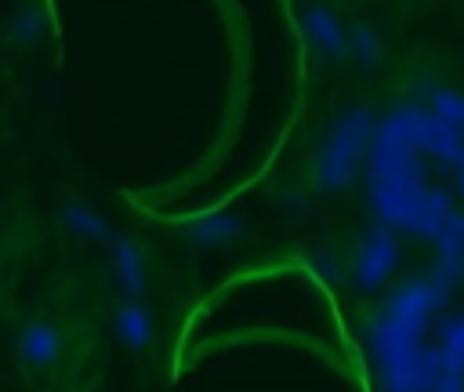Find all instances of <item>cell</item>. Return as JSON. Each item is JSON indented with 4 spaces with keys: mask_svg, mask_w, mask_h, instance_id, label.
I'll use <instances>...</instances> for the list:
<instances>
[{
    "mask_svg": "<svg viewBox=\"0 0 464 392\" xmlns=\"http://www.w3.org/2000/svg\"><path fill=\"white\" fill-rule=\"evenodd\" d=\"M40 33H44V18H40V11H29V15L14 18V25H11V36H14L18 44H33Z\"/></svg>",
    "mask_w": 464,
    "mask_h": 392,
    "instance_id": "9a60e30c",
    "label": "cell"
},
{
    "mask_svg": "<svg viewBox=\"0 0 464 392\" xmlns=\"http://www.w3.org/2000/svg\"><path fill=\"white\" fill-rule=\"evenodd\" d=\"M373 142V116L366 109H352L348 116H341L334 123V131L326 134L319 156H315V178L323 189H341L348 185L359 156L370 149Z\"/></svg>",
    "mask_w": 464,
    "mask_h": 392,
    "instance_id": "7a4b0ae2",
    "label": "cell"
},
{
    "mask_svg": "<svg viewBox=\"0 0 464 392\" xmlns=\"http://www.w3.org/2000/svg\"><path fill=\"white\" fill-rule=\"evenodd\" d=\"M116 334H120V341H123L127 348L149 345V338H152V319H149V312H145L141 301H123V305L116 309Z\"/></svg>",
    "mask_w": 464,
    "mask_h": 392,
    "instance_id": "9c48e42d",
    "label": "cell"
},
{
    "mask_svg": "<svg viewBox=\"0 0 464 392\" xmlns=\"http://www.w3.org/2000/svg\"><path fill=\"white\" fill-rule=\"evenodd\" d=\"M304 33H308L312 47L323 51V54H330V58H337V54L344 51V29H341L337 15H334L330 7H323V4H312V7H308V15H304Z\"/></svg>",
    "mask_w": 464,
    "mask_h": 392,
    "instance_id": "52a82bcc",
    "label": "cell"
},
{
    "mask_svg": "<svg viewBox=\"0 0 464 392\" xmlns=\"http://www.w3.org/2000/svg\"><path fill=\"white\" fill-rule=\"evenodd\" d=\"M435 247H439V254H435V269H431V283L442 290V294H450V287L464 276V214H450L446 218V225L439 229V236H435Z\"/></svg>",
    "mask_w": 464,
    "mask_h": 392,
    "instance_id": "277c9868",
    "label": "cell"
},
{
    "mask_svg": "<svg viewBox=\"0 0 464 392\" xmlns=\"http://www.w3.org/2000/svg\"><path fill=\"white\" fill-rule=\"evenodd\" d=\"M431 392H464V374L446 363V352H442V363H439V370H435Z\"/></svg>",
    "mask_w": 464,
    "mask_h": 392,
    "instance_id": "2e32d148",
    "label": "cell"
},
{
    "mask_svg": "<svg viewBox=\"0 0 464 392\" xmlns=\"http://www.w3.org/2000/svg\"><path fill=\"white\" fill-rule=\"evenodd\" d=\"M62 221H65L69 232H76V236H83V240H105V236H109V225H105L91 207H83V203H65Z\"/></svg>",
    "mask_w": 464,
    "mask_h": 392,
    "instance_id": "7c38bea8",
    "label": "cell"
},
{
    "mask_svg": "<svg viewBox=\"0 0 464 392\" xmlns=\"http://www.w3.org/2000/svg\"><path fill=\"white\" fill-rule=\"evenodd\" d=\"M395 261H399V243H395V236H392L388 229L366 232V240H362V247H359V254H355V279H359V287H366V290L381 287V283L388 279V272L395 269Z\"/></svg>",
    "mask_w": 464,
    "mask_h": 392,
    "instance_id": "3957f363",
    "label": "cell"
},
{
    "mask_svg": "<svg viewBox=\"0 0 464 392\" xmlns=\"http://www.w3.org/2000/svg\"><path fill=\"white\" fill-rule=\"evenodd\" d=\"M428 113L435 116V120H442L446 127H453V131H464V94L460 91H450V87H435L431 94H428Z\"/></svg>",
    "mask_w": 464,
    "mask_h": 392,
    "instance_id": "8fae6325",
    "label": "cell"
},
{
    "mask_svg": "<svg viewBox=\"0 0 464 392\" xmlns=\"http://www.w3.org/2000/svg\"><path fill=\"white\" fill-rule=\"evenodd\" d=\"M352 54H355L362 65L377 62L381 47H377V36H373V29H370V25H355V29H352Z\"/></svg>",
    "mask_w": 464,
    "mask_h": 392,
    "instance_id": "5bb4252c",
    "label": "cell"
},
{
    "mask_svg": "<svg viewBox=\"0 0 464 392\" xmlns=\"http://www.w3.org/2000/svg\"><path fill=\"white\" fill-rule=\"evenodd\" d=\"M424 323L428 319L395 312L388 305L370 323V356L377 363L381 392H420L417 359L424 348Z\"/></svg>",
    "mask_w": 464,
    "mask_h": 392,
    "instance_id": "6da1fadb",
    "label": "cell"
},
{
    "mask_svg": "<svg viewBox=\"0 0 464 392\" xmlns=\"http://www.w3.org/2000/svg\"><path fill=\"white\" fill-rule=\"evenodd\" d=\"M420 149L439 156L450 171H464V131H453L446 127L442 120H435L428 109H424V127H420Z\"/></svg>",
    "mask_w": 464,
    "mask_h": 392,
    "instance_id": "8992f818",
    "label": "cell"
},
{
    "mask_svg": "<svg viewBox=\"0 0 464 392\" xmlns=\"http://www.w3.org/2000/svg\"><path fill=\"white\" fill-rule=\"evenodd\" d=\"M457 189H460V196H464V171L457 174Z\"/></svg>",
    "mask_w": 464,
    "mask_h": 392,
    "instance_id": "e0dca14e",
    "label": "cell"
},
{
    "mask_svg": "<svg viewBox=\"0 0 464 392\" xmlns=\"http://www.w3.org/2000/svg\"><path fill=\"white\" fill-rule=\"evenodd\" d=\"M109 250H112V269H116V279H120V287L130 294V301L138 298V290H141V254H138V247H134V240L130 236H109Z\"/></svg>",
    "mask_w": 464,
    "mask_h": 392,
    "instance_id": "ba28073f",
    "label": "cell"
},
{
    "mask_svg": "<svg viewBox=\"0 0 464 392\" xmlns=\"http://www.w3.org/2000/svg\"><path fill=\"white\" fill-rule=\"evenodd\" d=\"M439 345L446 352V363L464 374V316L460 319H442V341Z\"/></svg>",
    "mask_w": 464,
    "mask_h": 392,
    "instance_id": "4fadbf2b",
    "label": "cell"
},
{
    "mask_svg": "<svg viewBox=\"0 0 464 392\" xmlns=\"http://www.w3.org/2000/svg\"><path fill=\"white\" fill-rule=\"evenodd\" d=\"M62 352V334L47 319H29L18 334V356L29 367H51Z\"/></svg>",
    "mask_w": 464,
    "mask_h": 392,
    "instance_id": "5b68a950",
    "label": "cell"
},
{
    "mask_svg": "<svg viewBox=\"0 0 464 392\" xmlns=\"http://www.w3.org/2000/svg\"><path fill=\"white\" fill-rule=\"evenodd\" d=\"M239 232H243V221L232 218V214H203L188 225V240L199 243V247H218L232 236H239Z\"/></svg>",
    "mask_w": 464,
    "mask_h": 392,
    "instance_id": "30bf717a",
    "label": "cell"
}]
</instances>
